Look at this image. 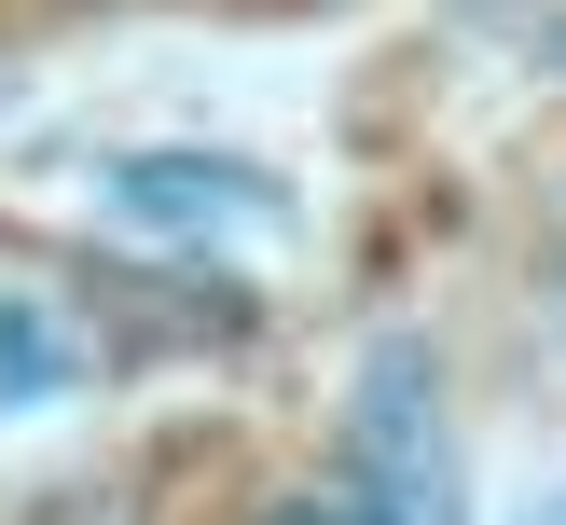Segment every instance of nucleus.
Masks as SVG:
<instances>
[{
	"label": "nucleus",
	"instance_id": "1",
	"mask_svg": "<svg viewBox=\"0 0 566 525\" xmlns=\"http://www.w3.org/2000/svg\"><path fill=\"white\" fill-rule=\"evenodd\" d=\"M346 484L374 497L387 525H470L457 497V429H442V374L415 332H387L346 387Z\"/></svg>",
	"mask_w": 566,
	"mask_h": 525
},
{
	"label": "nucleus",
	"instance_id": "2",
	"mask_svg": "<svg viewBox=\"0 0 566 525\" xmlns=\"http://www.w3.org/2000/svg\"><path fill=\"white\" fill-rule=\"evenodd\" d=\"M111 208L166 221V235H276L291 221V180L249 166V153H138V166H111Z\"/></svg>",
	"mask_w": 566,
	"mask_h": 525
},
{
	"label": "nucleus",
	"instance_id": "3",
	"mask_svg": "<svg viewBox=\"0 0 566 525\" xmlns=\"http://www.w3.org/2000/svg\"><path fill=\"white\" fill-rule=\"evenodd\" d=\"M263 525H387V512H374L359 484H291V497H276Z\"/></svg>",
	"mask_w": 566,
	"mask_h": 525
},
{
	"label": "nucleus",
	"instance_id": "4",
	"mask_svg": "<svg viewBox=\"0 0 566 525\" xmlns=\"http://www.w3.org/2000/svg\"><path fill=\"white\" fill-rule=\"evenodd\" d=\"M525 55H553V70H566V14H525Z\"/></svg>",
	"mask_w": 566,
	"mask_h": 525
},
{
	"label": "nucleus",
	"instance_id": "5",
	"mask_svg": "<svg viewBox=\"0 0 566 525\" xmlns=\"http://www.w3.org/2000/svg\"><path fill=\"white\" fill-rule=\"evenodd\" d=\"M42 525H111V512H42Z\"/></svg>",
	"mask_w": 566,
	"mask_h": 525
},
{
	"label": "nucleus",
	"instance_id": "6",
	"mask_svg": "<svg viewBox=\"0 0 566 525\" xmlns=\"http://www.w3.org/2000/svg\"><path fill=\"white\" fill-rule=\"evenodd\" d=\"M539 525H566V512H539Z\"/></svg>",
	"mask_w": 566,
	"mask_h": 525
}]
</instances>
